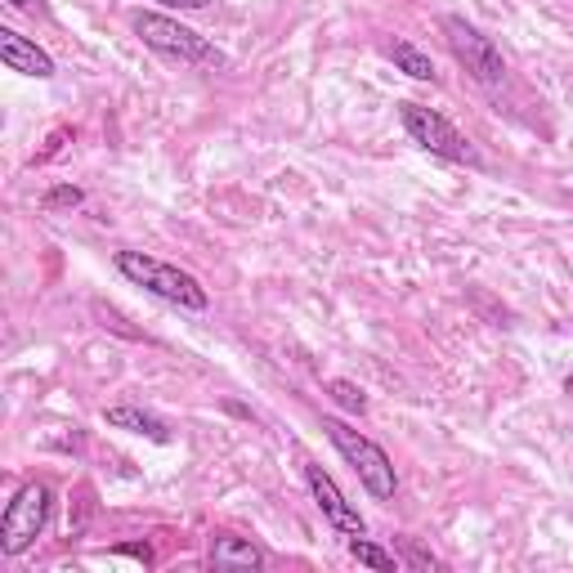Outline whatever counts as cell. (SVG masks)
Instances as JSON below:
<instances>
[{
	"mask_svg": "<svg viewBox=\"0 0 573 573\" xmlns=\"http://www.w3.org/2000/svg\"><path fill=\"white\" fill-rule=\"evenodd\" d=\"M399 122H403V130H408V139L416 144V148H426L431 158H444V162H471V166H479V152H475V144L457 130L444 112H435V108H426V103H412V99H403L399 103Z\"/></svg>",
	"mask_w": 573,
	"mask_h": 573,
	"instance_id": "obj_4",
	"label": "cell"
},
{
	"mask_svg": "<svg viewBox=\"0 0 573 573\" xmlns=\"http://www.w3.org/2000/svg\"><path fill=\"white\" fill-rule=\"evenodd\" d=\"M211 569L251 573V569H264V551L251 538H238V533H215L211 538Z\"/></svg>",
	"mask_w": 573,
	"mask_h": 573,
	"instance_id": "obj_9",
	"label": "cell"
},
{
	"mask_svg": "<svg viewBox=\"0 0 573 573\" xmlns=\"http://www.w3.org/2000/svg\"><path fill=\"white\" fill-rule=\"evenodd\" d=\"M50 511H54L50 484H41V479L23 484V488L14 493V502L5 507V515H0V556H23V551L46 533Z\"/></svg>",
	"mask_w": 573,
	"mask_h": 573,
	"instance_id": "obj_5",
	"label": "cell"
},
{
	"mask_svg": "<svg viewBox=\"0 0 573 573\" xmlns=\"http://www.w3.org/2000/svg\"><path fill=\"white\" fill-rule=\"evenodd\" d=\"M135 36L162 59H175V63H188V67H224V50H215L207 36H198L194 27H184L179 18L171 14H152V10H139L130 18Z\"/></svg>",
	"mask_w": 573,
	"mask_h": 573,
	"instance_id": "obj_2",
	"label": "cell"
},
{
	"mask_svg": "<svg viewBox=\"0 0 573 573\" xmlns=\"http://www.w3.org/2000/svg\"><path fill=\"white\" fill-rule=\"evenodd\" d=\"M350 556H354L359 564H368V569H381V573H395V569H399L395 551H381V547L368 543V538H350Z\"/></svg>",
	"mask_w": 573,
	"mask_h": 573,
	"instance_id": "obj_13",
	"label": "cell"
},
{
	"mask_svg": "<svg viewBox=\"0 0 573 573\" xmlns=\"http://www.w3.org/2000/svg\"><path fill=\"white\" fill-rule=\"evenodd\" d=\"M103 422H108L112 431H130V435H144V439H152V444H166V439H171V431H166L162 416H152V412L135 408V403L108 408V412H103Z\"/></svg>",
	"mask_w": 573,
	"mask_h": 573,
	"instance_id": "obj_10",
	"label": "cell"
},
{
	"mask_svg": "<svg viewBox=\"0 0 573 573\" xmlns=\"http://www.w3.org/2000/svg\"><path fill=\"white\" fill-rule=\"evenodd\" d=\"M5 5H10V10H27V14H36V10H46L41 0H5Z\"/></svg>",
	"mask_w": 573,
	"mask_h": 573,
	"instance_id": "obj_18",
	"label": "cell"
},
{
	"mask_svg": "<svg viewBox=\"0 0 573 573\" xmlns=\"http://www.w3.org/2000/svg\"><path fill=\"white\" fill-rule=\"evenodd\" d=\"M117 556H130V560H139V564H152V551H148V547H139V543H122V547H117Z\"/></svg>",
	"mask_w": 573,
	"mask_h": 573,
	"instance_id": "obj_16",
	"label": "cell"
},
{
	"mask_svg": "<svg viewBox=\"0 0 573 573\" xmlns=\"http://www.w3.org/2000/svg\"><path fill=\"white\" fill-rule=\"evenodd\" d=\"M112 264H117L122 278H130L148 296H158L166 304H179V310H188V314H202L207 304H211L207 287L194 274H184L179 264H166V260L144 256V251H117V256H112Z\"/></svg>",
	"mask_w": 573,
	"mask_h": 573,
	"instance_id": "obj_1",
	"label": "cell"
},
{
	"mask_svg": "<svg viewBox=\"0 0 573 573\" xmlns=\"http://www.w3.org/2000/svg\"><path fill=\"white\" fill-rule=\"evenodd\" d=\"M86 202V194L76 184H59V188H50L46 194V211H72V207H82Z\"/></svg>",
	"mask_w": 573,
	"mask_h": 573,
	"instance_id": "obj_14",
	"label": "cell"
},
{
	"mask_svg": "<svg viewBox=\"0 0 573 573\" xmlns=\"http://www.w3.org/2000/svg\"><path fill=\"white\" fill-rule=\"evenodd\" d=\"M323 435H327L332 448L354 466L359 484L372 493L376 502H390V498H395L399 475H395V462H390V452H386V448L372 444V439L359 435V431H350L346 422H336V416H327V422H323Z\"/></svg>",
	"mask_w": 573,
	"mask_h": 573,
	"instance_id": "obj_3",
	"label": "cell"
},
{
	"mask_svg": "<svg viewBox=\"0 0 573 573\" xmlns=\"http://www.w3.org/2000/svg\"><path fill=\"white\" fill-rule=\"evenodd\" d=\"M0 63H5L10 72H23V76H36V82H50L54 76V59L27 41V36H18L14 27H0Z\"/></svg>",
	"mask_w": 573,
	"mask_h": 573,
	"instance_id": "obj_8",
	"label": "cell"
},
{
	"mask_svg": "<svg viewBox=\"0 0 573 573\" xmlns=\"http://www.w3.org/2000/svg\"><path fill=\"white\" fill-rule=\"evenodd\" d=\"M390 59H395L399 72L412 76V82H435V76H439L435 63H431V54H422L412 41H395V46H390Z\"/></svg>",
	"mask_w": 573,
	"mask_h": 573,
	"instance_id": "obj_11",
	"label": "cell"
},
{
	"mask_svg": "<svg viewBox=\"0 0 573 573\" xmlns=\"http://www.w3.org/2000/svg\"><path fill=\"white\" fill-rule=\"evenodd\" d=\"M158 5H171V10H207L211 0H158Z\"/></svg>",
	"mask_w": 573,
	"mask_h": 573,
	"instance_id": "obj_17",
	"label": "cell"
},
{
	"mask_svg": "<svg viewBox=\"0 0 573 573\" xmlns=\"http://www.w3.org/2000/svg\"><path fill=\"white\" fill-rule=\"evenodd\" d=\"M403 560H408L412 569H439V560H435V556H426L416 543H403Z\"/></svg>",
	"mask_w": 573,
	"mask_h": 573,
	"instance_id": "obj_15",
	"label": "cell"
},
{
	"mask_svg": "<svg viewBox=\"0 0 573 573\" xmlns=\"http://www.w3.org/2000/svg\"><path fill=\"white\" fill-rule=\"evenodd\" d=\"M327 395H332V403H336V408H346V412H354V416H363V412H368V395L354 386V381H346V376L327 381Z\"/></svg>",
	"mask_w": 573,
	"mask_h": 573,
	"instance_id": "obj_12",
	"label": "cell"
},
{
	"mask_svg": "<svg viewBox=\"0 0 573 573\" xmlns=\"http://www.w3.org/2000/svg\"><path fill=\"white\" fill-rule=\"evenodd\" d=\"M304 484H310V493H314V507L323 511V520L336 528V533H346V538H363L368 533V524H363V515H359V507L346 498V493L336 488V479L319 466V462H304Z\"/></svg>",
	"mask_w": 573,
	"mask_h": 573,
	"instance_id": "obj_7",
	"label": "cell"
},
{
	"mask_svg": "<svg viewBox=\"0 0 573 573\" xmlns=\"http://www.w3.org/2000/svg\"><path fill=\"white\" fill-rule=\"evenodd\" d=\"M564 386H569V395H573V372H569V381H564Z\"/></svg>",
	"mask_w": 573,
	"mask_h": 573,
	"instance_id": "obj_19",
	"label": "cell"
},
{
	"mask_svg": "<svg viewBox=\"0 0 573 573\" xmlns=\"http://www.w3.org/2000/svg\"><path fill=\"white\" fill-rule=\"evenodd\" d=\"M444 36H448L452 59L471 72L475 86H484V90H502L507 86V59L475 23H466L462 14H448L444 18Z\"/></svg>",
	"mask_w": 573,
	"mask_h": 573,
	"instance_id": "obj_6",
	"label": "cell"
}]
</instances>
